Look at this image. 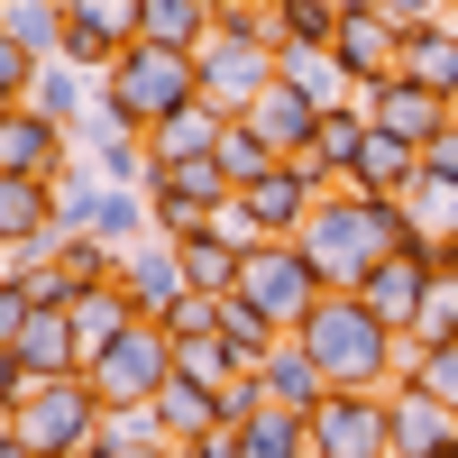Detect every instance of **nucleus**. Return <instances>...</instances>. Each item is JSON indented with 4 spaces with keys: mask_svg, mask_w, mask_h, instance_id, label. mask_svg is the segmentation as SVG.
I'll list each match as a JSON object with an SVG mask.
<instances>
[{
    "mask_svg": "<svg viewBox=\"0 0 458 458\" xmlns=\"http://www.w3.org/2000/svg\"><path fill=\"white\" fill-rule=\"evenodd\" d=\"M220 129H229V110L193 101V110H174V120L147 129V157H157V165H193V157H211V147H220Z\"/></svg>",
    "mask_w": 458,
    "mask_h": 458,
    "instance_id": "nucleus-22",
    "label": "nucleus"
},
{
    "mask_svg": "<svg viewBox=\"0 0 458 458\" xmlns=\"http://www.w3.org/2000/svg\"><path fill=\"white\" fill-rule=\"evenodd\" d=\"M449 458H458V449H449Z\"/></svg>",
    "mask_w": 458,
    "mask_h": 458,
    "instance_id": "nucleus-47",
    "label": "nucleus"
},
{
    "mask_svg": "<svg viewBox=\"0 0 458 458\" xmlns=\"http://www.w3.org/2000/svg\"><path fill=\"white\" fill-rule=\"evenodd\" d=\"M386 422H394V458H449L458 449V403H440L422 386H394L386 394Z\"/></svg>",
    "mask_w": 458,
    "mask_h": 458,
    "instance_id": "nucleus-16",
    "label": "nucleus"
},
{
    "mask_svg": "<svg viewBox=\"0 0 458 458\" xmlns=\"http://www.w3.org/2000/svg\"><path fill=\"white\" fill-rule=\"evenodd\" d=\"M339 10H376V0H339Z\"/></svg>",
    "mask_w": 458,
    "mask_h": 458,
    "instance_id": "nucleus-44",
    "label": "nucleus"
},
{
    "mask_svg": "<svg viewBox=\"0 0 458 458\" xmlns=\"http://www.w3.org/2000/svg\"><path fill=\"white\" fill-rule=\"evenodd\" d=\"M10 302H28V312H73V276L55 257H37V266H10V284H0Z\"/></svg>",
    "mask_w": 458,
    "mask_h": 458,
    "instance_id": "nucleus-33",
    "label": "nucleus"
},
{
    "mask_svg": "<svg viewBox=\"0 0 458 458\" xmlns=\"http://www.w3.org/2000/svg\"><path fill=\"white\" fill-rule=\"evenodd\" d=\"M403 211L422 220V239H458V183H440V174H422L403 193Z\"/></svg>",
    "mask_w": 458,
    "mask_h": 458,
    "instance_id": "nucleus-35",
    "label": "nucleus"
},
{
    "mask_svg": "<svg viewBox=\"0 0 458 458\" xmlns=\"http://www.w3.org/2000/svg\"><path fill=\"white\" fill-rule=\"evenodd\" d=\"M211 157H220V174L239 183V193H248L257 174H276V165H284V157H276V147H266V138H257L248 120H229V129H220V147H211Z\"/></svg>",
    "mask_w": 458,
    "mask_h": 458,
    "instance_id": "nucleus-32",
    "label": "nucleus"
},
{
    "mask_svg": "<svg viewBox=\"0 0 458 458\" xmlns=\"http://www.w3.org/2000/svg\"><path fill=\"white\" fill-rule=\"evenodd\" d=\"M330 193H339V183H330L312 157H284L276 174H257L229 211H239V220H248V239L266 248V239H302V229H312V211H321Z\"/></svg>",
    "mask_w": 458,
    "mask_h": 458,
    "instance_id": "nucleus-6",
    "label": "nucleus"
},
{
    "mask_svg": "<svg viewBox=\"0 0 458 458\" xmlns=\"http://www.w3.org/2000/svg\"><path fill=\"white\" fill-rule=\"evenodd\" d=\"M55 266L73 276V293H92V284H120V266H129V248H110V239H92V229H64V248H55Z\"/></svg>",
    "mask_w": 458,
    "mask_h": 458,
    "instance_id": "nucleus-28",
    "label": "nucleus"
},
{
    "mask_svg": "<svg viewBox=\"0 0 458 458\" xmlns=\"http://www.w3.org/2000/svg\"><path fill=\"white\" fill-rule=\"evenodd\" d=\"M367 129H386V138H403V147H431L449 120H458V101H440V92H422V83H412V73H394V83H376L367 101Z\"/></svg>",
    "mask_w": 458,
    "mask_h": 458,
    "instance_id": "nucleus-15",
    "label": "nucleus"
},
{
    "mask_svg": "<svg viewBox=\"0 0 458 458\" xmlns=\"http://www.w3.org/2000/svg\"><path fill=\"white\" fill-rule=\"evenodd\" d=\"M211 10H220V0H211Z\"/></svg>",
    "mask_w": 458,
    "mask_h": 458,
    "instance_id": "nucleus-45",
    "label": "nucleus"
},
{
    "mask_svg": "<svg viewBox=\"0 0 458 458\" xmlns=\"http://www.w3.org/2000/svg\"><path fill=\"white\" fill-rule=\"evenodd\" d=\"M422 174H440V183H458V120H449V129H440V138L422 147Z\"/></svg>",
    "mask_w": 458,
    "mask_h": 458,
    "instance_id": "nucleus-41",
    "label": "nucleus"
},
{
    "mask_svg": "<svg viewBox=\"0 0 458 458\" xmlns=\"http://www.w3.org/2000/svg\"><path fill=\"white\" fill-rule=\"evenodd\" d=\"M431 284H440V239H431V248H403V257H386V266H376V276L358 284V302H367L376 321H394V330L412 339V321H422Z\"/></svg>",
    "mask_w": 458,
    "mask_h": 458,
    "instance_id": "nucleus-13",
    "label": "nucleus"
},
{
    "mask_svg": "<svg viewBox=\"0 0 458 458\" xmlns=\"http://www.w3.org/2000/svg\"><path fill=\"white\" fill-rule=\"evenodd\" d=\"M73 165H83V138H73V129H55L47 110H28V101H10V110H0V174L64 183Z\"/></svg>",
    "mask_w": 458,
    "mask_h": 458,
    "instance_id": "nucleus-10",
    "label": "nucleus"
},
{
    "mask_svg": "<svg viewBox=\"0 0 458 458\" xmlns=\"http://www.w3.org/2000/svg\"><path fill=\"white\" fill-rule=\"evenodd\" d=\"M367 110H330V120H321V138H312V165L330 174V183H349L358 174V157H367Z\"/></svg>",
    "mask_w": 458,
    "mask_h": 458,
    "instance_id": "nucleus-27",
    "label": "nucleus"
},
{
    "mask_svg": "<svg viewBox=\"0 0 458 458\" xmlns=\"http://www.w3.org/2000/svg\"><path fill=\"white\" fill-rule=\"evenodd\" d=\"M312 458H394L386 394H330L312 412Z\"/></svg>",
    "mask_w": 458,
    "mask_h": 458,
    "instance_id": "nucleus-12",
    "label": "nucleus"
},
{
    "mask_svg": "<svg viewBox=\"0 0 458 458\" xmlns=\"http://www.w3.org/2000/svg\"><path fill=\"white\" fill-rule=\"evenodd\" d=\"M174 257H183V284H193V293H211V302H220V293H239V266H248V248L229 239L220 220L202 229V239H174Z\"/></svg>",
    "mask_w": 458,
    "mask_h": 458,
    "instance_id": "nucleus-20",
    "label": "nucleus"
},
{
    "mask_svg": "<svg viewBox=\"0 0 458 458\" xmlns=\"http://www.w3.org/2000/svg\"><path fill=\"white\" fill-rule=\"evenodd\" d=\"M174 458H239V431H202L193 449H174Z\"/></svg>",
    "mask_w": 458,
    "mask_h": 458,
    "instance_id": "nucleus-42",
    "label": "nucleus"
},
{
    "mask_svg": "<svg viewBox=\"0 0 458 458\" xmlns=\"http://www.w3.org/2000/svg\"><path fill=\"white\" fill-rule=\"evenodd\" d=\"M202 101V55L183 47H138L101 73V101H92V129H120V138H147L157 120H174V110Z\"/></svg>",
    "mask_w": 458,
    "mask_h": 458,
    "instance_id": "nucleus-3",
    "label": "nucleus"
},
{
    "mask_svg": "<svg viewBox=\"0 0 458 458\" xmlns=\"http://www.w3.org/2000/svg\"><path fill=\"white\" fill-rule=\"evenodd\" d=\"M449 28H458V19H449Z\"/></svg>",
    "mask_w": 458,
    "mask_h": 458,
    "instance_id": "nucleus-46",
    "label": "nucleus"
},
{
    "mask_svg": "<svg viewBox=\"0 0 458 458\" xmlns=\"http://www.w3.org/2000/svg\"><path fill=\"white\" fill-rule=\"evenodd\" d=\"M403 73H412L422 92L458 101V28H412V37H403Z\"/></svg>",
    "mask_w": 458,
    "mask_h": 458,
    "instance_id": "nucleus-26",
    "label": "nucleus"
},
{
    "mask_svg": "<svg viewBox=\"0 0 458 458\" xmlns=\"http://www.w3.org/2000/svg\"><path fill=\"white\" fill-rule=\"evenodd\" d=\"M339 19H349V10H339V0H276V47H330V37H339Z\"/></svg>",
    "mask_w": 458,
    "mask_h": 458,
    "instance_id": "nucleus-31",
    "label": "nucleus"
},
{
    "mask_svg": "<svg viewBox=\"0 0 458 458\" xmlns=\"http://www.w3.org/2000/svg\"><path fill=\"white\" fill-rule=\"evenodd\" d=\"M330 284L312 276V257H302V239H266V248H248V266H239V302L248 312H266L284 339L312 321V302H321Z\"/></svg>",
    "mask_w": 458,
    "mask_h": 458,
    "instance_id": "nucleus-5",
    "label": "nucleus"
},
{
    "mask_svg": "<svg viewBox=\"0 0 458 458\" xmlns=\"http://www.w3.org/2000/svg\"><path fill=\"white\" fill-rule=\"evenodd\" d=\"M147 412H157V431H165L174 449H193L202 431H220V386H193V376H174V386L147 403Z\"/></svg>",
    "mask_w": 458,
    "mask_h": 458,
    "instance_id": "nucleus-23",
    "label": "nucleus"
},
{
    "mask_svg": "<svg viewBox=\"0 0 458 458\" xmlns=\"http://www.w3.org/2000/svg\"><path fill=\"white\" fill-rule=\"evenodd\" d=\"M174 376H193V386H239V358H229V339L220 330H202V339H174Z\"/></svg>",
    "mask_w": 458,
    "mask_h": 458,
    "instance_id": "nucleus-34",
    "label": "nucleus"
},
{
    "mask_svg": "<svg viewBox=\"0 0 458 458\" xmlns=\"http://www.w3.org/2000/svg\"><path fill=\"white\" fill-rule=\"evenodd\" d=\"M412 183H422V147H403V138H386V129H376V138H367V157H358V174H349V193L403 202Z\"/></svg>",
    "mask_w": 458,
    "mask_h": 458,
    "instance_id": "nucleus-21",
    "label": "nucleus"
},
{
    "mask_svg": "<svg viewBox=\"0 0 458 458\" xmlns=\"http://www.w3.org/2000/svg\"><path fill=\"white\" fill-rule=\"evenodd\" d=\"M138 37H147V47L202 55L211 47V0H138Z\"/></svg>",
    "mask_w": 458,
    "mask_h": 458,
    "instance_id": "nucleus-24",
    "label": "nucleus"
},
{
    "mask_svg": "<svg viewBox=\"0 0 458 458\" xmlns=\"http://www.w3.org/2000/svg\"><path fill=\"white\" fill-rule=\"evenodd\" d=\"M138 47V0H64V64L73 73H110Z\"/></svg>",
    "mask_w": 458,
    "mask_h": 458,
    "instance_id": "nucleus-11",
    "label": "nucleus"
},
{
    "mask_svg": "<svg viewBox=\"0 0 458 458\" xmlns=\"http://www.w3.org/2000/svg\"><path fill=\"white\" fill-rule=\"evenodd\" d=\"M239 458H312V422H302V412H276V403H266L257 422L239 431Z\"/></svg>",
    "mask_w": 458,
    "mask_h": 458,
    "instance_id": "nucleus-30",
    "label": "nucleus"
},
{
    "mask_svg": "<svg viewBox=\"0 0 458 458\" xmlns=\"http://www.w3.org/2000/svg\"><path fill=\"white\" fill-rule=\"evenodd\" d=\"M239 202V183L220 174V157H193V165H157L147 183V211H157V239H202V229Z\"/></svg>",
    "mask_w": 458,
    "mask_h": 458,
    "instance_id": "nucleus-8",
    "label": "nucleus"
},
{
    "mask_svg": "<svg viewBox=\"0 0 458 458\" xmlns=\"http://www.w3.org/2000/svg\"><path fill=\"white\" fill-rule=\"evenodd\" d=\"M211 37H239V47H276V0H220Z\"/></svg>",
    "mask_w": 458,
    "mask_h": 458,
    "instance_id": "nucleus-36",
    "label": "nucleus"
},
{
    "mask_svg": "<svg viewBox=\"0 0 458 458\" xmlns=\"http://www.w3.org/2000/svg\"><path fill=\"white\" fill-rule=\"evenodd\" d=\"M129 321H138V302H129L120 284H92V293H73V339H83V367L110 349V339H129Z\"/></svg>",
    "mask_w": 458,
    "mask_h": 458,
    "instance_id": "nucleus-25",
    "label": "nucleus"
},
{
    "mask_svg": "<svg viewBox=\"0 0 458 458\" xmlns=\"http://www.w3.org/2000/svg\"><path fill=\"white\" fill-rule=\"evenodd\" d=\"M0 358H10L28 386H47V376H83V339H73V312H28V302L0 293Z\"/></svg>",
    "mask_w": 458,
    "mask_h": 458,
    "instance_id": "nucleus-9",
    "label": "nucleus"
},
{
    "mask_svg": "<svg viewBox=\"0 0 458 458\" xmlns=\"http://www.w3.org/2000/svg\"><path fill=\"white\" fill-rule=\"evenodd\" d=\"M257 386H266V403H276V412H302V422L330 403V376L312 367V349H302V339H276V358L257 367Z\"/></svg>",
    "mask_w": 458,
    "mask_h": 458,
    "instance_id": "nucleus-19",
    "label": "nucleus"
},
{
    "mask_svg": "<svg viewBox=\"0 0 458 458\" xmlns=\"http://www.w3.org/2000/svg\"><path fill=\"white\" fill-rule=\"evenodd\" d=\"M330 55H339V73H349L358 92H376V83H394V73H403V28H394L386 10H349L339 37H330Z\"/></svg>",
    "mask_w": 458,
    "mask_h": 458,
    "instance_id": "nucleus-14",
    "label": "nucleus"
},
{
    "mask_svg": "<svg viewBox=\"0 0 458 458\" xmlns=\"http://www.w3.org/2000/svg\"><path fill=\"white\" fill-rule=\"evenodd\" d=\"M321 120L330 110L302 92V83H276V92H257V110H248V129L276 147V157H312V138H321Z\"/></svg>",
    "mask_w": 458,
    "mask_h": 458,
    "instance_id": "nucleus-17",
    "label": "nucleus"
},
{
    "mask_svg": "<svg viewBox=\"0 0 458 458\" xmlns=\"http://www.w3.org/2000/svg\"><path fill=\"white\" fill-rule=\"evenodd\" d=\"M220 339H229V358H239V367H266V358H276V321H266V312H248V302L239 293H220V321H211Z\"/></svg>",
    "mask_w": 458,
    "mask_h": 458,
    "instance_id": "nucleus-29",
    "label": "nucleus"
},
{
    "mask_svg": "<svg viewBox=\"0 0 458 458\" xmlns=\"http://www.w3.org/2000/svg\"><path fill=\"white\" fill-rule=\"evenodd\" d=\"M376 10H386V19L412 37V28H449V19H458V0H376Z\"/></svg>",
    "mask_w": 458,
    "mask_h": 458,
    "instance_id": "nucleus-40",
    "label": "nucleus"
},
{
    "mask_svg": "<svg viewBox=\"0 0 458 458\" xmlns=\"http://www.w3.org/2000/svg\"><path fill=\"white\" fill-rule=\"evenodd\" d=\"M403 248H431L422 239V220H412L403 202H376V193H339L312 211V229H302V257H312V276L330 284V293H358L386 257H403Z\"/></svg>",
    "mask_w": 458,
    "mask_h": 458,
    "instance_id": "nucleus-1",
    "label": "nucleus"
},
{
    "mask_svg": "<svg viewBox=\"0 0 458 458\" xmlns=\"http://www.w3.org/2000/svg\"><path fill=\"white\" fill-rule=\"evenodd\" d=\"M120 293L138 302V321H165L183 293V257H174V239H147V248H129V266H120Z\"/></svg>",
    "mask_w": 458,
    "mask_h": 458,
    "instance_id": "nucleus-18",
    "label": "nucleus"
},
{
    "mask_svg": "<svg viewBox=\"0 0 458 458\" xmlns=\"http://www.w3.org/2000/svg\"><path fill=\"white\" fill-rule=\"evenodd\" d=\"M37 73H47V55H28V47H10V37H0V110L28 101V92H37Z\"/></svg>",
    "mask_w": 458,
    "mask_h": 458,
    "instance_id": "nucleus-39",
    "label": "nucleus"
},
{
    "mask_svg": "<svg viewBox=\"0 0 458 458\" xmlns=\"http://www.w3.org/2000/svg\"><path fill=\"white\" fill-rule=\"evenodd\" d=\"M83 376L110 394V412L157 403V394L174 386V330H165V321H129V339H110V349H101Z\"/></svg>",
    "mask_w": 458,
    "mask_h": 458,
    "instance_id": "nucleus-7",
    "label": "nucleus"
},
{
    "mask_svg": "<svg viewBox=\"0 0 458 458\" xmlns=\"http://www.w3.org/2000/svg\"><path fill=\"white\" fill-rule=\"evenodd\" d=\"M412 339H422V349H440V339H458V284H449V276L431 284V302H422V321H412Z\"/></svg>",
    "mask_w": 458,
    "mask_h": 458,
    "instance_id": "nucleus-38",
    "label": "nucleus"
},
{
    "mask_svg": "<svg viewBox=\"0 0 458 458\" xmlns=\"http://www.w3.org/2000/svg\"><path fill=\"white\" fill-rule=\"evenodd\" d=\"M302 349H312V367L330 376V394H394L412 376V339L394 321H376L358 293H321L312 321L293 330Z\"/></svg>",
    "mask_w": 458,
    "mask_h": 458,
    "instance_id": "nucleus-2",
    "label": "nucleus"
},
{
    "mask_svg": "<svg viewBox=\"0 0 458 458\" xmlns=\"http://www.w3.org/2000/svg\"><path fill=\"white\" fill-rule=\"evenodd\" d=\"M403 386H422V394L458 403V339H440V349H422V339H412V376H403Z\"/></svg>",
    "mask_w": 458,
    "mask_h": 458,
    "instance_id": "nucleus-37",
    "label": "nucleus"
},
{
    "mask_svg": "<svg viewBox=\"0 0 458 458\" xmlns=\"http://www.w3.org/2000/svg\"><path fill=\"white\" fill-rule=\"evenodd\" d=\"M440 276H449V284H458V239H440Z\"/></svg>",
    "mask_w": 458,
    "mask_h": 458,
    "instance_id": "nucleus-43",
    "label": "nucleus"
},
{
    "mask_svg": "<svg viewBox=\"0 0 458 458\" xmlns=\"http://www.w3.org/2000/svg\"><path fill=\"white\" fill-rule=\"evenodd\" d=\"M0 431H10L28 458H92L101 431H110V394L92 386V376H47L28 403L0 412Z\"/></svg>",
    "mask_w": 458,
    "mask_h": 458,
    "instance_id": "nucleus-4",
    "label": "nucleus"
}]
</instances>
